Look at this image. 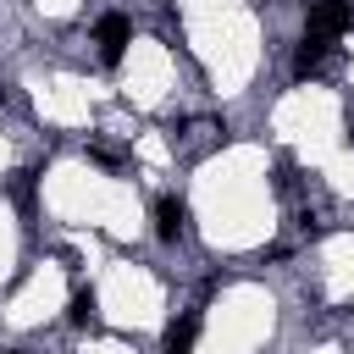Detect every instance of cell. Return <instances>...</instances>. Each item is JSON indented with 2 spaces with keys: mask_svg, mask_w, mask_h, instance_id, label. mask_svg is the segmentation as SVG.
I'll use <instances>...</instances> for the list:
<instances>
[{
  "mask_svg": "<svg viewBox=\"0 0 354 354\" xmlns=\"http://www.w3.org/2000/svg\"><path fill=\"white\" fill-rule=\"evenodd\" d=\"M348 22H354V11H348L343 0H315V6H310V33H326V39H337Z\"/></svg>",
  "mask_w": 354,
  "mask_h": 354,
  "instance_id": "cell-1",
  "label": "cell"
},
{
  "mask_svg": "<svg viewBox=\"0 0 354 354\" xmlns=\"http://www.w3.org/2000/svg\"><path fill=\"white\" fill-rule=\"evenodd\" d=\"M127 39H133L127 17H100V28H94V44H100V55H105V61H122Z\"/></svg>",
  "mask_w": 354,
  "mask_h": 354,
  "instance_id": "cell-2",
  "label": "cell"
},
{
  "mask_svg": "<svg viewBox=\"0 0 354 354\" xmlns=\"http://www.w3.org/2000/svg\"><path fill=\"white\" fill-rule=\"evenodd\" d=\"M155 232H160V243H177L188 232V205L183 199H160L155 205Z\"/></svg>",
  "mask_w": 354,
  "mask_h": 354,
  "instance_id": "cell-3",
  "label": "cell"
},
{
  "mask_svg": "<svg viewBox=\"0 0 354 354\" xmlns=\"http://www.w3.org/2000/svg\"><path fill=\"white\" fill-rule=\"evenodd\" d=\"M326 50H332L326 33H304V44H299V55H293V72H299V77L321 72V66H326Z\"/></svg>",
  "mask_w": 354,
  "mask_h": 354,
  "instance_id": "cell-4",
  "label": "cell"
},
{
  "mask_svg": "<svg viewBox=\"0 0 354 354\" xmlns=\"http://www.w3.org/2000/svg\"><path fill=\"white\" fill-rule=\"evenodd\" d=\"M194 337H199V315L188 310V315H177L166 326V354H194Z\"/></svg>",
  "mask_w": 354,
  "mask_h": 354,
  "instance_id": "cell-5",
  "label": "cell"
},
{
  "mask_svg": "<svg viewBox=\"0 0 354 354\" xmlns=\"http://www.w3.org/2000/svg\"><path fill=\"white\" fill-rule=\"evenodd\" d=\"M66 315H72V326H94V321H100L94 293H72V310H66Z\"/></svg>",
  "mask_w": 354,
  "mask_h": 354,
  "instance_id": "cell-6",
  "label": "cell"
}]
</instances>
